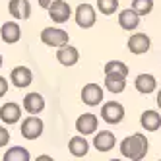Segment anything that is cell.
<instances>
[{
  "label": "cell",
  "mask_w": 161,
  "mask_h": 161,
  "mask_svg": "<svg viewBox=\"0 0 161 161\" xmlns=\"http://www.w3.org/2000/svg\"><path fill=\"white\" fill-rule=\"evenodd\" d=\"M147 138L142 132H136L132 136H126L124 140L120 142V153L124 159H130V161H140L147 155Z\"/></svg>",
  "instance_id": "obj_1"
},
{
  "label": "cell",
  "mask_w": 161,
  "mask_h": 161,
  "mask_svg": "<svg viewBox=\"0 0 161 161\" xmlns=\"http://www.w3.org/2000/svg\"><path fill=\"white\" fill-rule=\"evenodd\" d=\"M41 41H43V45H47V47L58 49V47H62V45H66L70 41V37H68V33L60 27H45L41 31Z\"/></svg>",
  "instance_id": "obj_2"
},
{
  "label": "cell",
  "mask_w": 161,
  "mask_h": 161,
  "mask_svg": "<svg viewBox=\"0 0 161 161\" xmlns=\"http://www.w3.org/2000/svg\"><path fill=\"white\" fill-rule=\"evenodd\" d=\"M74 19H76V24L82 27V29H89V27H93L95 25V19H97V14H95V8L84 2V4H80L76 8V12H74Z\"/></svg>",
  "instance_id": "obj_3"
},
{
  "label": "cell",
  "mask_w": 161,
  "mask_h": 161,
  "mask_svg": "<svg viewBox=\"0 0 161 161\" xmlns=\"http://www.w3.org/2000/svg\"><path fill=\"white\" fill-rule=\"evenodd\" d=\"M43 130H45V124L37 114H29L27 119L21 120V136L25 140H37L43 134Z\"/></svg>",
  "instance_id": "obj_4"
},
{
  "label": "cell",
  "mask_w": 161,
  "mask_h": 161,
  "mask_svg": "<svg viewBox=\"0 0 161 161\" xmlns=\"http://www.w3.org/2000/svg\"><path fill=\"white\" fill-rule=\"evenodd\" d=\"M49 18L54 21V24H66L72 16V8L66 0H53L51 6L47 8Z\"/></svg>",
  "instance_id": "obj_5"
},
{
  "label": "cell",
  "mask_w": 161,
  "mask_h": 161,
  "mask_svg": "<svg viewBox=\"0 0 161 161\" xmlns=\"http://www.w3.org/2000/svg\"><path fill=\"white\" fill-rule=\"evenodd\" d=\"M101 119L107 124H119L124 119V107L119 101H107L101 107Z\"/></svg>",
  "instance_id": "obj_6"
},
{
  "label": "cell",
  "mask_w": 161,
  "mask_h": 161,
  "mask_svg": "<svg viewBox=\"0 0 161 161\" xmlns=\"http://www.w3.org/2000/svg\"><path fill=\"white\" fill-rule=\"evenodd\" d=\"M97 126H99V119L95 117L93 113H84V114H80L78 120H76V130H78V134H82V136L95 134Z\"/></svg>",
  "instance_id": "obj_7"
},
{
  "label": "cell",
  "mask_w": 161,
  "mask_h": 161,
  "mask_svg": "<svg viewBox=\"0 0 161 161\" xmlns=\"http://www.w3.org/2000/svg\"><path fill=\"white\" fill-rule=\"evenodd\" d=\"M10 82H12L18 89H25L33 84V72L27 66H16L10 72Z\"/></svg>",
  "instance_id": "obj_8"
},
{
  "label": "cell",
  "mask_w": 161,
  "mask_h": 161,
  "mask_svg": "<svg viewBox=\"0 0 161 161\" xmlns=\"http://www.w3.org/2000/svg\"><path fill=\"white\" fill-rule=\"evenodd\" d=\"M103 87L99 84H86L82 87V101L89 107H97L99 103H103Z\"/></svg>",
  "instance_id": "obj_9"
},
{
  "label": "cell",
  "mask_w": 161,
  "mask_h": 161,
  "mask_svg": "<svg viewBox=\"0 0 161 161\" xmlns=\"http://www.w3.org/2000/svg\"><path fill=\"white\" fill-rule=\"evenodd\" d=\"M126 47H128V51L132 54H144L152 47V39H149L146 33H132L128 43H126Z\"/></svg>",
  "instance_id": "obj_10"
},
{
  "label": "cell",
  "mask_w": 161,
  "mask_h": 161,
  "mask_svg": "<svg viewBox=\"0 0 161 161\" xmlns=\"http://www.w3.org/2000/svg\"><path fill=\"white\" fill-rule=\"evenodd\" d=\"M114 144H117V138H114V134L109 132V130H99L93 136V147L97 149V152L107 153V152H111V149L114 147Z\"/></svg>",
  "instance_id": "obj_11"
},
{
  "label": "cell",
  "mask_w": 161,
  "mask_h": 161,
  "mask_svg": "<svg viewBox=\"0 0 161 161\" xmlns=\"http://www.w3.org/2000/svg\"><path fill=\"white\" fill-rule=\"evenodd\" d=\"M140 18H142V16L130 6V8L122 10V12L119 14V25H120L124 31H134V29H138V25H140Z\"/></svg>",
  "instance_id": "obj_12"
},
{
  "label": "cell",
  "mask_w": 161,
  "mask_h": 161,
  "mask_svg": "<svg viewBox=\"0 0 161 161\" xmlns=\"http://www.w3.org/2000/svg\"><path fill=\"white\" fill-rule=\"evenodd\" d=\"M0 39L6 45H14L21 39V27L18 25V21H4L0 27Z\"/></svg>",
  "instance_id": "obj_13"
},
{
  "label": "cell",
  "mask_w": 161,
  "mask_h": 161,
  "mask_svg": "<svg viewBox=\"0 0 161 161\" xmlns=\"http://www.w3.org/2000/svg\"><path fill=\"white\" fill-rule=\"evenodd\" d=\"M21 109L29 114H39L45 109V97L37 91H31L24 97V103H21Z\"/></svg>",
  "instance_id": "obj_14"
},
{
  "label": "cell",
  "mask_w": 161,
  "mask_h": 161,
  "mask_svg": "<svg viewBox=\"0 0 161 161\" xmlns=\"http://www.w3.org/2000/svg\"><path fill=\"white\" fill-rule=\"evenodd\" d=\"M56 60H58L62 66H74L80 60V51L66 43L62 47H58V51H56Z\"/></svg>",
  "instance_id": "obj_15"
},
{
  "label": "cell",
  "mask_w": 161,
  "mask_h": 161,
  "mask_svg": "<svg viewBox=\"0 0 161 161\" xmlns=\"http://www.w3.org/2000/svg\"><path fill=\"white\" fill-rule=\"evenodd\" d=\"M8 12L12 14L14 19L25 21V19H29V16H31V4H29V0H10Z\"/></svg>",
  "instance_id": "obj_16"
},
{
  "label": "cell",
  "mask_w": 161,
  "mask_h": 161,
  "mask_svg": "<svg viewBox=\"0 0 161 161\" xmlns=\"http://www.w3.org/2000/svg\"><path fill=\"white\" fill-rule=\"evenodd\" d=\"M21 119V107L18 103L10 101V103H4L2 107H0V120L6 122V124H16L19 122Z\"/></svg>",
  "instance_id": "obj_17"
},
{
  "label": "cell",
  "mask_w": 161,
  "mask_h": 161,
  "mask_svg": "<svg viewBox=\"0 0 161 161\" xmlns=\"http://www.w3.org/2000/svg\"><path fill=\"white\" fill-rule=\"evenodd\" d=\"M140 124L146 132H157L161 128V114L157 111H144L140 117Z\"/></svg>",
  "instance_id": "obj_18"
},
{
  "label": "cell",
  "mask_w": 161,
  "mask_h": 161,
  "mask_svg": "<svg viewBox=\"0 0 161 161\" xmlns=\"http://www.w3.org/2000/svg\"><path fill=\"white\" fill-rule=\"evenodd\" d=\"M134 87L140 91V93L147 95V93H152V91H155L157 80L152 74H140V76H136V80H134Z\"/></svg>",
  "instance_id": "obj_19"
},
{
  "label": "cell",
  "mask_w": 161,
  "mask_h": 161,
  "mask_svg": "<svg viewBox=\"0 0 161 161\" xmlns=\"http://www.w3.org/2000/svg\"><path fill=\"white\" fill-rule=\"evenodd\" d=\"M68 149H70V153L74 157H86L87 152H89V144L86 140V136L78 134V136L70 138V142H68Z\"/></svg>",
  "instance_id": "obj_20"
},
{
  "label": "cell",
  "mask_w": 161,
  "mask_h": 161,
  "mask_svg": "<svg viewBox=\"0 0 161 161\" xmlns=\"http://www.w3.org/2000/svg\"><path fill=\"white\" fill-rule=\"evenodd\" d=\"M126 87V78L117 74H105V89L111 93H122Z\"/></svg>",
  "instance_id": "obj_21"
},
{
  "label": "cell",
  "mask_w": 161,
  "mask_h": 161,
  "mask_svg": "<svg viewBox=\"0 0 161 161\" xmlns=\"http://www.w3.org/2000/svg\"><path fill=\"white\" fill-rule=\"evenodd\" d=\"M4 161H29V152L21 146H14L4 153Z\"/></svg>",
  "instance_id": "obj_22"
},
{
  "label": "cell",
  "mask_w": 161,
  "mask_h": 161,
  "mask_svg": "<svg viewBox=\"0 0 161 161\" xmlns=\"http://www.w3.org/2000/svg\"><path fill=\"white\" fill-rule=\"evenodd\" d=\"M105 74H117V76H128V66L120 60H109L105 64Z\"/></svg>",
  "instance_id": "obj_23"
},
{
  "label": "cell",
  "mask_w": 161,
  "mask_h": 161,
  "mask_svg": "<svg viewBox=\"0 0 161 161\" xmlns=\"http://www.w3.org/2000/svg\"><path fill=\"white\" fill-rule=\"evenodd\" d=\"M97 10L105 16H113L119 10V0H97Z\"/></svg>",
  "instance_id": "obj_24"
},
{
  "label": "cell",
  "mask_w": 161,
  "mask_h": 161,
  "mask_svg": "<svg viewBox=\"0 0 161 161\" xmlns=\"http://www.w3.org/2000/svg\"><path fill=\"white\" fill-rule=\"evenodd\" d=\"M132 8L144 18V16H147V14H152V10H153V0H132Z\"/></svg>",
  "instance_id": "obj_25"
},
{
  "label": "cell",
  "mask_w": 161,
  "mask_h": 161,
  "mask_svg": "<svg viewBox=\"0 0 161 161\" xmlns=\"http://www.w3.org/2000/svg\"><path fill=\"white\" fill-rule=\"evenodd\" d=\"M8 142H10V132L4 128V126H0V147H4Z\"/></svg>",
  "instance_id": "obj_26"
},
{
  "label": "cell",
  "mask_w": 161,
  "mask_h": 161,
  "mask_svg": "<svg viewBox=\"0 0 161 161\" xmlns=\"http://www.w3.org/2000/svg\"><path fill=\"white\" fill-rule=\"evenodd\" d=\"M6 91H8V80L0 76V99L6 95Z\"/></svg>",
  "instance_id": "obj_27"
},
{
  "label": "cell",
  "mask_w": 161,
  "mask_h": 161,
  "mask_svg": "<svg viewBox=\"0 0 161 161\" xmlns=\"http://www.w3.org/2000/svg\"><path fill=\"white\" fill-rule=\"evenodd\" d=\"M51 2H53V0H39V6H41V8H45V10H47V8L51 6Z\"/></svg>",
  "instance_id": "obj_28"
},
{
  "label": "cell",
  "mask_w": 161,
  "mask_h": 161,
  "mask_svg": "<svg viewBox=\"0 0 161 161\" xmlns=\"http://www.w3.org/2000/svg\"><path fill=\"white\" fill-rule=\"evenodd\" d=\"M37 161H53V157H49V155H41V157H37Z\"/></svg>",
  "instance_id": "obj_29"
},
{
  "label": "cell",
  "mask_w": 161,
  "mask_h": 161,
  "mask_svg": "<svg viewBox=\"0 0 161 161\" xmlns=\"http://www.w3.org/2000/svg\"><path fill=\"white\" fill-rule=\"evenodd\" d=\"M157 107H159V109H161V89H159V91H157Z\"/></svg>",
  "instance_id": "obj_30"
},
{
  "label": "cell",
  "mask_w": 161,
  "mask_h": 161,
  "mask_svg": "<svg viewBox=\"0 0 161 161\" xmlns=\"http://www.w3.org/2000/svg\"><path fill=\"white\" fill-rule=\"evenodd\" d=\"M0 68H2V54H0Z\"/></svg>",
  "instance_id": "obj_31"
}]
</instances>
